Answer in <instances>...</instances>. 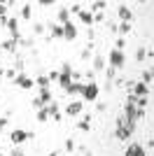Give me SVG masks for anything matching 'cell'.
Here are the masks:
<instances>
[{
    "label": "cell",
    "mask_w": 154,
    "mask_h": 156,
    "mask_svg": "<svg viewBox=\"0 0 154 156\" xmlns=\"http://www.w3.org/2000/svg\"><path fill=\"white\" fill-rule=\"evenodd\" d=\"M117 124V130H115V135H117V140H128V137L133 135V130H135V124H131V121H126L124 117H119L115 121Z\"/></svg>",
    "instance_id": "6da1fadb"
},
{
    "label": "cell",
    "mask_w": 154,
    "mask_h": 156,
    "mask_svg": "<svg viewBox=\"0 0 154 156\" xmlns=\"http://www.w3.org/2000/svg\"><path fill=\"white\" fill-rule=\"evenodd\" d=\"M70 82H72V65L70 63H63V65H61V72H58V84L65 89Z\"/></svg>",
    "instance_id": "7a4b0ae2"
},
{
    "label": "cell",
    "mask_w": 154,
    "mask_h": 156,
    "mask_svg": "<svg viewBox=\"0 0 154 156\" xmlns=\"http://www.w3.org/2000/svg\"><path fill=\"white\" fill-rule=\"evenodd\" d=\"M82 98H84V100H89V103H94V100L98 98V84H96V82H86V84H84Z\"/></svg>",
    "instance_id": "3957f363"
},
{
    "label": "cell",
    "mask_w": 154,
    "mask_h": 156,
    "mask_svg": "<svg viewBox=\"0 0 154 156\" xmlns=\"http://www.w3.org/2000/svg\"><path fill=\"white\" fill-rule=\"evenodd\" d=\"M126 63V56H124V51H119V49H112L110 51V68H122V65Z\"/></svg>",
    "instance_id": "277c9868"
},
{
    "label": "cell",
    "mask_w": 154,
    "mask_h": 156,
    "mask_svg": "<svg viewBox=\"0 0 154 156\" xmlns=\"http://www.w3.org/2000/svg\"><path fill=\"white\" fill-rule=\"evenodd\" d=\"M28 137H33L28 130H21V128H16V130H12V135H9V140H12V144L14 147H19V144H24Z\"/></svg>",
    "instance_id": "5b68a950"
},
{
    "label": "cell",
    "mask_w": 154,
    "mask_h": 156,
    "mask_svg": "<svg viewBox=\"0 0 154 156\" xmlns=\"http://www.w3.org/2000/svg\"><path fill=\"white\" fill-rule=\"evenodd\" d=\"M14 84L19 86V89H24V91H28V89L35 86V82H33L31 77H26V75H16V77H14Z\"/></svg>",
    "instance_id": "8992f818"
},
{
    "label": "cell",
    "mask_w": 154,
    "mask_h": 156,
    "mask_svg": "<svg viewBox=\"0 0 154 156\" xmlns=\"http://www.w3.org/2000/svg\"><path fill=\"white\" fill-rule=\"evenodd\" d=\"M133 96L135 98H142V96H149V86L147 84H142V82H133Z\"/></svg>",
    "instance_id": "52a82bcc"
},
{
    "label": "cell",
    "mask_w": 154,
    "mask_h": 156,
    "mask_svg": "<svg viewBox=\"0 0 154 156\" xmlns=\"http://www.w3.org/2000/svg\"><path fill=\"white\" fill-rule=\"evenodd\" d=\"M45 110H47V114H49L54 121H61V119H63V114H61V110H58V105H56V103H49Z\"/></svg>",
    "instance_id": "ba28073f"
},
{
    "label": "cell",
    "mask_w": 154,
    "mask_h": 156,
    "mask_svg": "<svg viewBox=\"0 0 154 156\" xmlns=\"http://www.w3.org/2000/svg\"><path fill=\"white\" fill-rule=\"evenodd\" d=\"M63 37L65 40H75L77 37V28L72 21H68V23H63Z\"/></svg>",
    "instance_id": "9c48e42d"
},
{
    "label": "cell",
    "mask_w": 154,
    "mask_h": 156,
    "mask_svg": "<svg viewBox=\"0 0 154 156\" xmlns=\"http://www.w3.org/2000/svg\"><path fill=\"white\" fill-rule=\"evenodd\" d=\"M82 107H84V105L79 103V100H72V103H68V105H65V112H68L70 117H77V114L82 112Z\"/></svg>",
    "instance_id": "30bf717a"
},
{
    "label": "cell",
    "mask_w": 154,
    "mask_h": 156,
    "mask_svg": "<svg viewBox=\"0 0 154 156\" xmlns=\"http://www.w3.org/2000/svg\"><path fill=\"white\" fill-rule=\"evenodd\" d=\"M82 89H84V84H79V82H70V84L65 86L63 91L70 93V96H82Z\"/></svg>",
    "instance_id": "8fae6325"
},
{
    "label": "cell",
    "mask_w": 154,
    "mask_h": 156,
    "mask_svg": "<svg viewBox=\"0 0 154 156\" xmlns=\"http://www.w3.org/2000/svg\"><path fill=\"white\" fill-rule=\"evenodd\" d=\"M117 14H119V19H122V21H126V23H131V19H133V12H131V9H128L126 5H119Z\"/></svg>",
    "instance_id": "7c38bea8"
},
{
    "label": "cell",
    "mask_w": 154,
    "mask_h": 156,
    "mask_svg": "<svg viewBox=\"0 0 154 156\" xmlns=\"http://www.w3.org/2000/svg\"><path fill=\"white\" fill-rule=\"evenodd\" d=\"M124 156H147V154H145V149H142L140 144H128Z\"/></svg>",
    "instance_id": "4fadbf2b"
},
{
    "label": "cell",
    "mask_w": 154,
    "mask_h": 156,
    "mask_svg": "<svg viewBox=\"0 0 154 156\" xmlns=\"http://www.w3.org/2000/svg\"><path fill=\"white\" fill-rule=\"evenodd\" d=\"M7 28H9L14 40H19V23H16V19H7Z\"/></svg>",
    "instance_id": "5bb4252c"
},
{
    "label": "cell",
    "mask_w": 154,
    "mask_h": 156,
    "mask_svg": "<svg viewBox=\"0 0 154 156\" xmlns=\"http://www.w3.org/2000/svg\"><path fill=\"white\" fill-rule=\"evenodd\" d=\"M79 21L86 23V26H94V14L86 12V9H82V12H79Z\"/></svg>",
    "instance_id": "9a60e30c"
},
{
    "label": "cell",
    "mask_w": 154,
    "mask_h": 156,
    "mask_svg": "<svg viewBox=\"0 0 154 156\" xmlns=\"http://www.w3.org/2000/svg\"><path fill=\"white\" fill-rule=\"evenodd\" d=\"M91 68H94V72L105 70V56H96V58H94V65H91Z\"/></svg>",
    "instance_id": "2e32d148"
},
{
    "label": "cell",
    "mask_w": 154,
    "mask_h": 156,
    "mask_svg": "<svg viewBox=\"0 0 154 156\" xmlns=\"http://www.w3.org/2000/svg\"><path fill=\"white\" fill-rule=\"evenodd\" d=\"M49 77H47V75H40L38 79H35V86H40V91H42V89H49Z\"/></svg>",
    "instance_id": "e0dca14e"
},
{
    "label": "cell",
    "mask_w": 154,
    "mask_h": 156,
    "mask_svg": "<svg viewBox=\"0 0 154 156\" xmlns=\"http://www.w3.org/2000/svg\"><path fill=\"white\" fill-rule=\"evenodd\" d=\"M70 21V12H68V7L65 9H58V26H63V23H68Z\"/></svg>",
    "instance_id": "ac0fdd59"
},
{
    "label": "cell",
    "mask_w": 154,
    "mask_h": 156,
    "mask_svg": "<svg viewBox=\"0 0 154 156\" xmlns=\"http://www.w3.org/2000/svg\"><path fill=\"white\" fill-rule=\"evenodd\" d=\"M77 128H79V130H84V133H89V130H91V117H89V114H86V117H84L82 121L77 124Z\"/></svg>",
    "instance_id": "d6986e66"
},
{
    "label": "cell",
    "mask_w": 154,
    "mask_h": 156,
    "mask_svg": "<svg viewBox=\"0 0 154 156\" xmlns=\"http://www.w3.org/2000/svg\"><path fill=\"white\" fill-rule=\"evenodd\" d=\"M16 42H19V40L9 37L7 42H2V44H0V49H5V51H14V49H16Z\"/></svg>",
    "instance_id": "ffe728a7"
},
{
    "label": "cell",
    "mask_w": 154,
    "mask_h": 156,
    "mask_svg": "<svg viewBox=\"0 0 154 156\" xmlns=\"http://www.w3.org/2000/svg\"><path fill=\"white\" fill-rule=\"evenodd\" d=\"M49 30H51V37H63V26H58V23H51Z\"/></svg>",
    "instance_id": "44dd1931"
},
{
    "label": "cell",
    "mask_w": 154,
    "mask_h": 156,
    "mask_svg": "<svg viewBox=\"0 0 154 156\" xmlns=\"http://www.w3.org/2000/svg\"><path fill=\"white\" fill-rule=\"evenodd\" d=\"M40 103H42V105H49V103H51V93H49V89H42V93H40Z\"/></svg>",
    "instance_id": "7402d4cb"
},
{
    "label": "cell",
    "mask_w": 154,
    "mask_h": 156,
    "mask_svg": "<svg viewBox=\"0 0 154 156\" xmlns=\"http://www.w3.org/2000/svg\"><path fill=\"white\" fill-rule=\"evenodd\" d=\"M33 16V5H24L21 7V19H31Z\"/></svg>",
    "instance_id": "603a6c76"
},
{
    "label": "cell",
    "mask_w": 154,
    "mask_h": 156,
    "mask_svg": "<svg viewBox=\"0 0 154 156\" xmlns=\"http://www.w3.org/2000/svg\"><path fill=\"white\" fill-rule=\"evenodd\" d=\"M142 84H152V70H149V68H147V70H142Z\"/></svg>",
    "instance_id": "cb8c5ba5"
},
{
    "label": "cell",
    "mask_w": 154,
    "mask_h": 156,
    "mask_svg": "<svg viewBox=\"0 0 154 156\" xmlns=\"http://www.w3.org/2000/svg\"><path fill=\"white\" fill-rule=\"evenodd\" d=\"M145 56H147V49H145V47H140V49H138V51H135V61H145Z\"/></svg>",
    "instance_id": "d4e9b609"
},
{
    "label": "cell",
    "mask_w": 154,
    "mask_h": 156,
    "mask_svg": "<svg viewBox=\"0 0 154 156\" xmlns=\"http://www.w3.org/2000/svg\"><path fill=\"white\" fill-rule=\"evenodd\" d=\"M117 30L122 33V35H128V33H131V23H126V21H122V26L117 28Z\"/></svg>",
    "instance_id": "484cf974"
},
{
    "label": "cell",
    "mask_w": 154,
    "mask_h": 156,
    "mask_svg": "<svg viewBox=\"0 0 154 156\" xmlns=\"http://www.w3.org/2000/svg\"><path fill=\"white\" fill-rule=\"evenodd\" d=\"M49 119V114H47V110L42 107V110H38V121H47Z\"/></svg>",
    "instance_id": "4316f807"
},
{
    "label": "cell",
    "mask_w": 154,
    "mask_h": 156,
    "mask_svg": "<svg viewBox=\"0 0 154 156\" xmlns=\"http://www.w3.org/2000/svg\"><path fill=\"white\" fill-rule=\"evenodd\" d=\"M31 105H33V110H42V107H45V105L40 103V98H33V100H31Z\"/></svg>",
    "instance_id": "83f0119b"
},
{
    "label": "cell",
    "mask_w": 154,
    "mask_h": 156,
    "mask_svg": "<svg viewBox=\"0 0 154 156\" xmlns=\"http://www.w3.org/2000/svg\"><path fill=\"white\" fill-rule=\"evenodd\" d=\"M105 77H108V84H110V82L115 79V68H108V70H105Z\"/></svg>",
    "instance_id": "f1b7e54d"
},
{
    "label": "cell",
    "mask_w": 154,
    "mask_h": 156,
    "mask_svg": "<svg viewBox=\"0 0 154 156\" xmlns=\"http://www.w3.org/2000/svg\"><path fill=\"white\" fill-rule=\"evenodd\" d=\"M68 12H72V14H79V12H82V5H77V2H75L72 7H68Z\"/></svg>",
    "instance_id": "f546056e"
},
{
    "label": "cell",
    "mask_w": 154,
    "mask_h": 156,
    "mask_svg": "<svg viewBox=\"0 0 154 156\" xmlns=\"http://www.w3.org/2000/svg\"><path fill=\"white\" fill-rule=\"evenodd\" d=\"M45 33V23H35V35H42Z\"/></svg>",
    "instance_id": "4dcf8cb0"
},
{
    "label": "cell",
    "mask_w": 154,
    "mask_h": 156,
    "mask_svg": "<svg viewBox=\"0 0 154 156\" xmlns=\"http://www.w3.org/2000/svg\"><path fill=\"white\" fill-rule=\"evenodd\" d=\"M65 151H75V142L72 140H65Z\"/></svg>",
    "instance_id": "1f68e13d"
},
{
    "label": "cell",
    "mask_w": 154,
    "mask_h": 156,
    "mask_svg": "<svg viewBox=\"0 0 154 156\" xmlns=\"http://www.w3.org/2000/svg\"><path fill=\"white\" fill-rule=\"evenodd\" d=\"M89 56H91V47H86V49H84V51H82V61H86V58H89Z\"/></svg>",
    "instance_id": "d6a6232c"
},
{
    "label": "cell",
    "mask_w": 154,
    "mask_h": 156,
    "mask_svg": "<svg viewBox=\"0 0 154 156\" xmlns=\"http://www.w3.org/2000/svg\"><path fill=\"white\" fill-rule=\"evenodd\" d=\"M7 14V2H0V16H5Z\"/></svg>",
    "instance_id": "836d02e7"
},
{
    "label": "cell",
    "mask_w": 154,
    "mask_h": 156,
    "mask_svg": "<svg viewBox=\"0 0 154 156\" xmlns=\"http://www.w3.org/2000/svg\"><path fill=\"white\" fill-rule=\"evenodd\" d=\"M9 156H24V151H21L19 147H14V149H12V154H9Z\"/></svg>",
    "instance_id": "e575fe53"
},
{
    "label": "cell",
    "mask_w": 154,
    "mask_h": 156,
    "mask_svg": "<svg viewBox=\"0 0 154 156\" xmlns=\"http://www.w3.org/2000/svg\"><path fill=\"white\" fill-rule=\"evenodd\" d=\"M40 5H42V7H51V5H54V0H42Z\"/></svg>",
    "instance_id": "d590c367"
},
{
    "label": "cell",
    "mask_w": 154,
    "mask_h": 156,
    "mask_svg": "<svg viewBox=\"0 0 154 156\" xmlns=\"http://www.w3.org/2000/svg\"><path fill=\"white\" fill-rule=\"evenodd\" d=\"M0 26H7V16H0Z\"/></svg>",
    "instance_id": "8d00e7d4"
},
{
    "label": "cell",
    "mask_w": 154,
    "mask_h": 156,
    "mask_svg": "<svg viewBox=\"0 0 154 156\" xmlns=\"http://www.w3.org/2000/svg\"><path fill=\"white\" fill-rule=\"evenodd\" d=\"M5 126H7V119H0V130L5 128Z\"/></svg>",
    "instance_id": "74e56055"
},
{
    "label": "cell",
    "mask_w": 154,
    "mask_h": 156,
    "mask_svg": "<svg viewBox=\"0 0 154 156\" xmlns=\"http://www.w3.org/2000/svg\"><path fill=\"white\" fill-rule=\"evenodd\" d=\"M5 77V70H2V65H0V79Z\"/></svg>",
    "instance_id": "f35d334b"
},
{
    "label": "cell",
    "mask_w": 154,
    "mask_h": 156,
    "mask_svg": "<svg viewBox=\"0 0 154 156\" xmlns=\"http://www.w3.org/2000/svg\"><path fill=\"white\" fill-rule=\"evenodd\" d=\"M49 156H58V151H51V154H49Z\"/></svg>",
    "instance_id": "ab89813d"
},
{
    "label": "cell",
    "mask_w": 154,
    "mask_h": 156,
    "mask_svg": "<svg viewBox=\"0 0 154 156\" xmlns=\"http://www.w3.org/2000/svg\"><path fill=\"white\" fill-rule=\"evenodd\" d=\"M0 51H2V49H0Z\"/></svg>",
    "instance_id": "60d3db41"
}]
</instances>
